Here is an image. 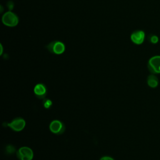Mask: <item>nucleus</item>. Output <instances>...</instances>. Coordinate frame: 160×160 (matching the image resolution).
I'll use <instances>...</instances> for the list:
<instances>
[{
  "label": "nucleus",
  "instance_id": "1",
  "mask_svg": "<svg viewBox=\"0 0 160 160\" xmlns=\"http://www.w3.org/2000/svg\"><path fill=\"white\" fill-rule=\"evenodd\" d=\"M148 69L151 74H160V55H155L149 59Z\"/></svg>",
  "mask_w": 160,
  "mask_h": 160
},
{
  "label": "nucleus",
  "instance_id": "2",
  "mask_svg": "<svg viewBox=\"0 0 160 160\" xmlns=\"http://www.w3.org/2000/svg\"><path fill=\"white\" fill-rule=\"evenodd\" d=\"M2 21L7 26L14 27L18 24L19 19L16 14L11 11H8L2 16Z\"/></svg>",
  "mask_w": 160,
  "mask_h": 160
},
{
  "label": "nucleus",
  "instance_id": "3",
  "mask_svg": "<svg viewBox=\"0 0 160 160\" xmlns=\"http://www.w3.org/2000/svg\"><path fill=\"white\" fill-rule=\"evenodd\" d=\"M46 48L52 53L56 54H62L65 51V45L63 42L58 41H52L50 42Z\"/></svg>",
  "mask_w": 160,
  "mask_h": 160
},
{
  "label": "nucleus",
  "instance_id": "4",
  "mask_svg": "<svg viewBox=\"0 0 160 160\" xmlns=\"http://www.w3.org/2000/svg\"><path fill=\"white\" fill-rule=\"evenodd\" d=\"M16 154L19 160H32L34 155L32 150L27 146L20 148L18 150Z\"/></svg>",
  "mask_w": 160,
  "mask_h": 160
},
{
  "label": "nucleus",
  "instance_id": "5",
  "mask_svg": "<svg viewBox=\"0 0 160 160\" xmlns=\"http://www.w3.org/2000/svg\"><path fill=\"white\" fill-rule=\"evenodd\" d=\"M7 125L14 131H22L26 126V121L22 118H16L14 119L11 122L8 123Z\"/></svg>",
  "mask_w": 160,
  "mask_h": 160
},
{
  "label": "nucleus",
  "instance_id": "6",
  "mask_svg": "<svg viewBox=\"0 0 160 160\" xmlns=\"http://www.w3.org/2000/svg\"><path fill=\"white\" fill-rule=\"evenodd\" d=\"M49 129L53 134H61L65 131V126L59 120H53L49 124Z\"/></svg>",
  "mask_w": 160,
  "mask_h": 160
},
{
  "label": "nucleus",
  "instance_id": "7",
  "mask_svg": "<svg viewBox=\"0 0 160 160\" xmlns=\"http://www.w3.org/2000/svg\"><path fill=\"white\" fill-rule=\"evenodd\" d=\"M145 32L142 30H136L131 35V41L137 45H140L143 43L145 39Z\"/></svg>",
  "mask_w": 160,
  "mask_h": 160
},
{
  "label": "nucleus",
  "instance_id": "8",
  "mask_svg": "<svg viewBox=\"0 0 160 160\" xmlns=\"http://www.w3.org/2000/svg\"><path fill=\"white\" fill-rule=\"evenodd\" d=\"M34 93L39 99H44L47 93L46 86L42 83L37 84L34 88Z\"/></svg>",
  "mask_w": 160,
  "mask_h": 160
},
{
  "label": "nucleus",
  "instance_id": "9",
  "mask_svg": "<svg viewBox=\"0 0 160 160\" xmlns=\"http://www.w3.org/2000/svg\"><path fill=\"white\" fill-rule=\"evenodd\" d=\"M147 84L151 88H156L159 85V79L156 74H151L147 78Z\"/></svg>",
  "mask_w": 160,
  "mask_h": 160
},
{
  "label": "nucleus",
  "instance_id": "10",
  "mask_svg": "<svg viewBox=\"0 0 160 160\" xmlns=\"http://www.w3.org/2000/svg\"><path fill=\"white\" fill-rule=\"evenodd\" d=\"M148 41L152 44H156L159 41V38L157 35L156 34H151L148 36Z\"/></svg>",
  "mask_w": 160,
  "mask_h": 160
},
{
  "label": "nucleus",
  "instance_id": "11",
  "mask_svg": "<svg viewBox=\"0 0 160 160\" xmlns=\"http://www.w3.org/2000/svg\"><path fill=\"white\" fill-rule=\"evenodd\" d=\"M52 105V101L50 100V99H46L44 100L43 101V106L46 109H48Z\"/></svg>",
  "mask_w": 160,
  "mask_h": 160
},
{
  "label": "nucleus",
  "instance_id": "12",
  "mask_svg": "<svg viewBox=\"0 0 160 160\" xmlns=\"http://www.w3.org/2000/svg\"><path fill=\"white\" fill-rule=\"evenodd\" d=\"M7 151L8 152H13L14 151V147H12V146H9L8 147H7Z\"/></svg>",
  "mask_w": 160,
  "mask_h": 160
},
{
  "label": "nucleus",
  "instance_id": "13",
  "mask_svg": "<svg viewBox=\"0 0 160 160\" xmlns=\"http://www.w3.org/2000/svg\"><path fill=\"white\" fill-rule=\"evenodd\" d=\"M100 160H114L112 158H111V157H110V156H103V157H102L101 159H100Z\"/></svg>",
  "mask_w": 160,
  "mask_h": 160
}]
</instances>
